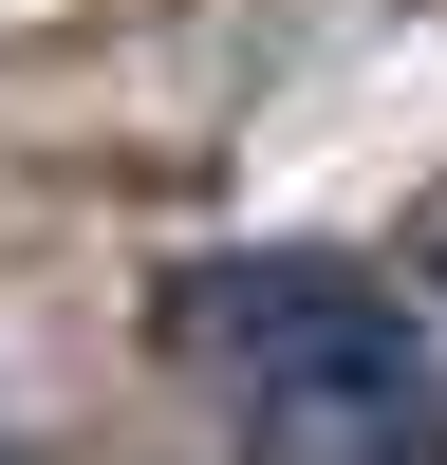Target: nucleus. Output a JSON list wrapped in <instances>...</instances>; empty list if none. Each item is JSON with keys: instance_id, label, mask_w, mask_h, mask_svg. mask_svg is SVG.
Masks as SVG:
<instances>
[{"instance_id": "obj_1", "label": "nucleus", "mask_w": 447, "mask_h": 465, "mask_svg": "<svg viewBox=\"0 0 447 465\" xmlns=\"http://www.w3.org/2000/svg\"><path fill=\"white\" fill-rule=\"evenodd\" d=\"M168 335L224 372L243 465H447L429 335H410L354 261H186Z\"/></svg>"}, {"instance_id": "obj_2", "label": "nucleus", "mask_w": 447, "mask_h": 465, "mask_svg": "<svg viewBox=\"0 0 447 465\" xmlns=\"http://www.w3.org/2000/svg\"><path fill=\"white\" fill-rule=\"evenodd\" d=\"M429 280H447V242H429Z\"/></svg>"}, {"instance_id": "obj_3", "label": "nucleus", "mask_w": 447, "mask_h": 465, "mask_svg": "<svg viewBox=\"0 0 447 465\" xmlns=\"http://www.w3.org/2000/svg\"><path fill=\"white\" fill-rule=\"evenodd\" d=\"M0 465H19V447H0Z\"/></svg>"}]
</instances>
